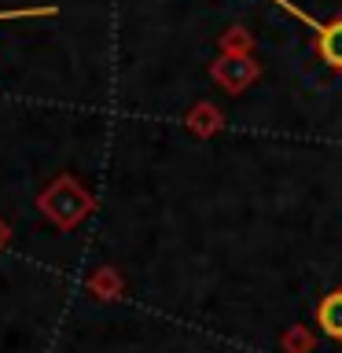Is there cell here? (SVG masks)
I'll return each instance as SVG.
<instances>
[{
    "label": "cell",
    "instance_id": "3",
    "mask_svg": "<svg viewBox=\"0 0 342 353\" xmlns=\"http://www.w3.org/2000/svg\"><path fill=\"white\" fill-rule=\"evenodd\" d=\"M44 15H55V4H37V8H11V11H0V22H8V19H44Z\"/></svg>",
    "mask_w": 342,
    "mask_h": 353
},
{
    "label": "cell",
    "instance_id": "1",
    "mask_svg": "<svg viewBox=\"0 0 342 353\" xmlns=\"http://www.w3.org/2000/svg\"><path fill=\"white\" fill-rule=\"evenodd\" d=\"M316 324L324 327L328 339H339V342H342V291L328 294L324 302H320V309H316Z\"/></svg>",
    "mask_w": 342,
    "mask_h": 353
},
{
    "label": "cell",
    "instance_id": "2",
    "mask_svg": "<svg viewBox=\"0 0 342 353\" xmlns=\"http://www.w3.org/2000/svg\"><path fill=\"white\" fill-rule=\"evenodd\" d=\"M316 48H320V55H324L328 66L342 70V19L328 22L324 33H316Z\"/></svg>",
    "mask_w": 342,
    "mask_h": 353
}]
</instances>
